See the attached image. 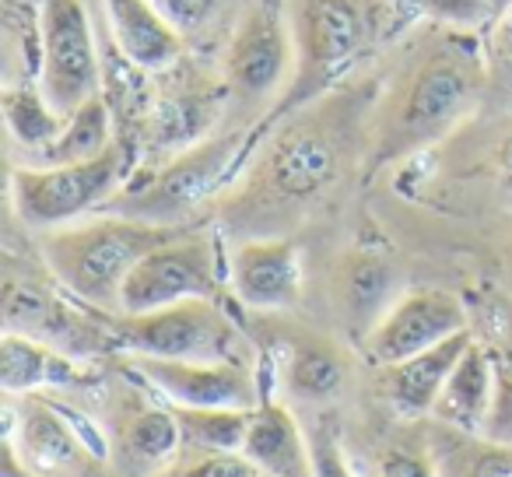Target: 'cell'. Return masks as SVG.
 Masks as SVG:
<instances>
[{
	"label": "cell",
	"instance_id": "1",
	"mask_svg": "<svg viewBox=\"0 0 512 477\" xmlns=\"http://www.w3.org/2000/svg\"><path fill=\"white\" fill-rule=\"evenodd\" d=\"M369 120L372 113L355 95L330 92L267 123L249 172L221 197V225L242 239L285 235L341 183Z\"/></svg>",
	"mask_w": 512,
	"mask_h": 477
},
{
	"label": "cell",
	"instance_id": "2",
	"mask_svg": "<svg viewBox=\"0 0 512 477\" xmlns=\"http://www.w3.org/2000/svg\"><path fill=\"white\" fill-rule=\"evenodd\" d=\"M484 88V64L470 32L449 29L425 50H414L390 92L376 102L369 120L372 169L404 162L428 144L453 134L470 113Z\"/></svg>",
	"mask_w": 512,
	"mask_h": 477
},
{
	"label": "cell",
	"instance_id": "3",
	"mask_svg": "<svg viewBox=\"0 0 512 477\" xmlns=\"http://www.w3.org/2000/svg\"><path fill=\"white\" fill-rule=\"evenodd\" d=\"M179 228L186 225H151V221L109 211L102 218H85L43 232L39 253L46 271L71 299H78L85 309L116 316L123 281L137 267V260L172 239Z\"/></svg>",
	"mask_w": 512,
	"mask_h": 477
},
{
	"label": "cell",
	"instance_id": "4",
	"mask_svg": "<svg viewBox=\"0 0 512 477\" xmlns=\"http://www.w3.org/2000/svg\"><path fill=\"white\" fill-rule=\"evenodd\" d=\"M249 151V134L242 130H218L197 141L193 148L162 158L134 183L109 200V211L141 218L151 225H186L211 197L225 193V183L242 165Z\"/></svg>",
	"mask_w": 512,
	"mask_h": 477
},
{
	"label": "cell",
	"instance_id": "5",
	"mask_svg": "<svg viewBox=\"0 0 512 477\" xmlns=\"http://www.w3.org/2000/svg\"><path fill=\"white\" fill-rule=\"evenodd\" d=\"M288 18L295 36V74L267 113L264 127L334 92L369 39L362 0H295Z\"/></svg>",
	"mask_w": 512,
	"mask_h": 477
},
{
	"label": "cell",
	"instance_id": "6",
	"mask_svg": "<svg viewBox=\"0 0 512 477\" xmlns=\"http://www.w3.org/2000/svg\"><path fill=\"white\" fill-rule=\"evenodd\" d=\"M127 176L130 162L120 141L88 162L15 165L11 169V204L25 228L53 232V228L85 221L88 214L109 207V200L123 190Z\"/></svg>",
	"mask_w": 512,
	"mask_h": 477
},
{
	"label": "cell",
	"instance_id": "7",
	"mask_svg": "<svg viewBox=\"0 0 512 477\" xmlns=\"http://www.w3.org/2000/svg\"><path fill=\"white\" fill-rule=\"evenodd\" d=\"M109 327L127 355L179 358V362H242L249 341L218 299H186L141 316H109Z\"/></svg>",
	"mask_w": 512,
	"mask_h": 477
},
{
	"label": "cell",
	"instance_id": "8",
	"mask_svg": "<svg viewBox=\"0 0 512 477\" xmlns=\"http://www.w3.org/2000/svg\"><path fill=\"white\" fill-rule=\"evenodd\" d=\"M228 285L218 239L197 228H179L172 239L137 260L120 292V316H141L186 299H218Z\"/></svg>",
	"mask_w": 512,
	"mask_h": 477
},
{
	"label": "cell",
	"instance_id": "9",
	"mask_svg": "<svg viewBox=\"0 0 512 477\" xmlns=\"http://www.w3.org/2000/svg\"><path fill=\"white\" fill-rule=\"evenodd\" d=\"M39 88L60 113L102 95V67L81 0H39Z\"/></svg>",
	"mask_w": 512,
	"mask_h": 477
},
{
	"label": "cell",
	"instance_id": "10",
	"mask_svg": "<svg viewBox=\"0 0 512 477\" xmlns=\"http://www.w3.org/2000/svg\"><path fill=\"white\" fill-rule=\"evenodd\" d=\"M295 74L292 18L278 0H256L225 53V88L242 102H278Z\"/></svg>",
	"mask_w": 512,
	"mask_h": 477
},
{
	"label": "cell",
	"instance_id": "11",
	"mask_svg": "<svg viewBox=\"0 0 512 477\" xmlns=\"http://www.w3.org/2000/svg\"><path fill=\"white\" fill-rule=\"evenodd\" d=\"M4 414V442L15 446L18 460L32 477H81L92 456L99 460L109 453L106 439H99L95 428L81 432V421L60 411V404L43 393H25L22 407L8 404Z\"/></svg>",
	"mask_w": 512,
	"mask_h": 477
},
{
	"label": "cell",
	"instance_id": "12",
	"mask_svg": "<svg viewBox=\"0 0 512 477\" xmlns=\"http://www.w3.org/2000/svg\"><path fill=\"white\" fill-rule=\"evenodd\" d=\"M470 323L474 320L460 295L446 288H411L369 330V337L362 341V355L369 358L372 369H383L463 334L470 330Z\"/></svg>",
	"mask_w": 512,
	"mask_h": 477
},
{
	"label": "cell",
	"instance_id": "13",
	"mask_svg": "<svg viewBox=\"0 0 512 477\" xmlns=\"http://www.w3.org/2000/svg\"><path fill=\"white\" fill-rule=\"evenodd\" d=\"M134 376L172 407H242L253 411L264 386L253 365L242 362H179V358L127 355Z\"/></svg>",
	"mask_w": 512,
	"mask_h": 477
},
{
	"label": "cell",
	"instance_id": "14",
	"mask_svg": "<svg viewBox=\"0 0 512 477\" xmlns=\"http://www.w3.org/2000/svg\"><path fill=\"white\" fill-rule=\"evenodd\" d=\"M228 292L256 313H281L302 299V250L288 235H246L225 257Z\"/></svg>",
	"mask_w": 512,
	"mask_h": 477
},
{
	"label": "cell",
	"instance_id": "15",
	"mask_svg": "<svg viewBox=\"0 0 512 477\" xmlns=\"http://www.w3.org/2000/svg\"><path fill=\"white\" fill-rule=\"evenodd\" d=\"M4 330L29 334L74 358H95L106 348L120 351L109 323L99 327L85 313L67 306L60 295L39 285H18V281H11L8 295H4Z\"/></svg>",
	"mask_w": 512,
	"mask_h": 477
},
{
	"label": "cell",
	"instance_id": "16",
	"mask_svg": "<svg viewBox=\"0 0 512 477\" xmlns=\"http://www.w3.org/2000/svg\"><path fill=\"white\" fill-rule=\"evenodd\" d=\"M183 453V428L176 407L130 400L113 418L109 456L123 477H155Z\"/></svg>",
	"mask_w": 512,
	"mask_h": 477
},
{
	"label": "cell",
	"instance_id": "17",
	"mask_svg": "<svg viewBox=\"0 0 512 477\" xmlns=\"http://www.w3.org/2000/svg\"><path fill=\"white\" fill-rule=\"evenodd\" d=\"M474 341V327L463 334L449 337V341L435 344L428 351L404 358V362L383 365L379 372V393H383L386 407L404 421H421L432 418V407L439 400L442 386H446L449 372L456 369L460 355Z\"/></svg>",
	"mask_w": 512,
	"mask_h": 477
},
{
	"label": "cell",
	"instance_id": "18",
	"mask_svg": "<svg viewBox=\"0 0 512 477\" xmlns=\"http://www.w3.org/2000/svg\"><path fill=\"white\" fill-rule=\"evenodd\" d=\"M88 383H95V372L85 365V358H74L29 334L4 330V337H0V386L8 397L78 390Z\"/></svg>",
	"mask_w": 512,
	"mask_h": 477
},
{
	"label": "cell",
	"instance_id": "19",
	"mask_svg": "<svg viewBox=\"0 0 512 477\" xmlns=\"http://www.w3.org/2000/svg\"><path fill=\"white\" fill-rule=\"evenodd\" d=\"M239 453L271 477H313V442L281 400L264 397L253 407Z\"/></svg>",
	"mask_w": 512,
	"mask_h": 477
},
{
	"label": "cell",
	"instance_id": "20",
	"mask_svg": "<svg viewBox=\"0 0 512 477\" xmlns=\"http://www.w3.org/2000/svg\"><path fill=\"white\" fill-rule=\"evenodd\" d=\"M102 4H106L109 32L116 39V50L137 71L162 74L179 64L183 36L158 15L151 0H102Z\"/></svg>",
	"mask_w": 512,
	"mask_h": 477
},
{
	"label": "cell",
	"instance_id": "21",
	"mask_svg": "<svg viewBox=\"0 0 512 477\" xmlns=\"http://www.w3.org/2000/svg\"><path fill=\"white\" fill-rule=\"evenodd\" d=\"M491 400H495V376H491V358L484 344L470 341V348L460 355L456 369L449 372L446 386H442L439 400L432 407V421L456 432L484 435L491 414Z\"/></svg>",
	"mask_w": 512,
	"mask_h": 477
},
{
	"label": "cell",
	"instance_id": "22",
	"mask_svg": "<svg viewBox=\"0 0 512 477\" xmlns=\"http://www.w3.org/2000/svg\"><path fill=\"white\" fill-rule=\"evenodd\" d=\"M397 271L379 253H348L337 271V309L362 341L397 302Z\"/></svg>",
	"mask_w": 512,
	"mask_h": 477
},
{
	"label": "cell",
	"instance_id": "23",
	"mask_svg": "<svg viewBox=\"0 0 512 477\" xmlns=\"http://www.w3.org/2000/svg\"><path fill=\"white\" fill-rule=\"evenodd\" d=\"M474 337L488 351L491 376H495V400H491L484 435L512 446V299H502V295L488 299L481 313V330H474Z\"/></svg>",
	"mask_w": 512,
	"mask_h": 477
},
{
	"label": "cell",
	"instance_id": "24",
	"mask_svg": "<svg viewBox=\"0 0 512 477\" xmlns=\"http://www.w3.org/2000/svg\"><path fill=\"white\" fill-rule=\"evenodd\" d=\"M435 477H512V446L495 442L488 435L456 432L435 421L428 435Z\"/></svg>",
	"mask_w": 512,
	"mask_h": 477
},
{
	"label": "cell",
	"instance_id": "25",
	"mask_svg": "<svg viewBox=\"0 0 512 477\" xmlns=\"http://www.w3.org/2000/svg\"><path fill=\"white\" fill-rule=\"evenodd\" d=\"M344 383H348L344 358L320 341L292 344L278 365V386H285L288 397L302 404H330L334 397H341Z\"/></svg>",
	"mask_w": 512,
	"mask_h": 477
},
{
	"label": "cell",
	"instance_id": "26",
	"mask_svg": "<svg viewBox=\"0 0 512 477\" xmlns=\"http://www.w3.org/2000/svg\"><path fill=\"white\" fill-rule=\"evenodd\" d=\"M0 102H4V123H8L11 141L25 148L29 162L57 141L67 123V116L53 109V102L43 95L39 81L36 85H8Z\"/></svg>",
	"mask_w": 512,
	"mask_h": 477
},
{
	"label": "cell",
	"instance_id": "27",
	"mask_svg": "<svg viewBox=\"0 0 512 477\" xmlns=\"http://www.w3.org/2000/svg\"><path fill=\"white\" fill-rule=\"evenodd\" d=\"M116 144L113 137V113H109L106 99L95 95L92 102H85L81 109L67 113V123L60 130V137L36 155L29 165H67V162H88V158L102 155Z\"/></svg>",
	"mask_w": 512,
	"mask_h": 477
},
{
	"label": "cell",
	"instance_id": "28",
	"mask_svg": "<svg viewBox=\"0 0 512 477\" xmlns=\"http://www.w3.org/2000/svg\"><path fill=\"white\" fill-rule=\"evenodd\" d=\"M249 414L242 407H176L183 449H242Z\"/></svg>",
	"mask_w": 512,
	"mask_h": 477
},
{
	"label": "cell",
	"instance_id": "29",
	"mask_svg": "<svg viewBox=\"0 0 512 477\" xmlns=\"http://www.w3.org/2000/svg\"><path fill=\"white\" fill-rule=\"evenodd\" d=\"M155 477H271L239 449H183Z\"/></svg>",
	"mask_w": 512,
	"mask_h": 477
},
{
	"label": "cell",
	"instance_id": "30",
	"mask_svg": "<svg viewBox=\"0 0 512 477\" xmlns=\"http://www.w3.org/2000/svg\"><path fill=\"white\" fill-rule=\"evenodd\" d=\"M411 4L425 18H432L435 25L456 32H477L502 18L495 0H411Z\"/></svg>",
	"mask_w": 512,
	"mask_h": 477
},
{
	"label": "cell",
	"instance_id": "31",
	"mask_svg": "<svg viewBox=\"0 0 512 477\" xmlns=\"http://www.w3.org/2000/svg\"><path fill=\"white\" fill-rule=\"evenodd\" d=\"M309 442H313V477H358L341 446V432H337L334 418L316 421Z\"/></svg>",
	"mask_w": 512,
	"mask_h": 477
},
{
	"label": "cell",
	"instance_id": "32",
	"mask_svg": "<svg viewBox=\"0 0 512 477\" xmlns=\"http://www.w3.org/2000/svg\"><path fill=\"white\" fill-rule=\"evenodd\" d=\"M372 477H435L432 456L428 446L411 449V446H386L376 456V470Z\"/></svg>",
	"mask_w": 512,
	"mask_h": 477
},
{
	"label": "cell",
	"instance_id": "33",
	"mask_svg": "<svg viewBox=\"0 0 512 477\" xmlns=\"http://www.w3.org/2000/svg\"><path fill=\"white\" fill-rule=\"evenodd\" d=\"M158 8V15L179 32V36H193L211 22L214 0H151Z\"/></svg>",
	"mask_w": 512,
	"mask_h": 477
},
{
	"label": "cell",
	"instance_id": "34",
	"mask_svg": "<svg viewBox=\"0 0 512 477\" xmlns=\"http://www.w3.org/2000/svg\"><path fill=\"white\" fill-rule=\"evenodd\" d=\"M495 169H498V176H502V183L512 186V123L495 148Z\"/></svg>",
	"mask_w": 512,
	"mask_h": 477
},
{
	"label": "cell",
	"instance_id": "35",
	"mask_svg": "<svg viewBox=\"0 0 512 477\" xmlns=\"http://www.w3.org/2000/svg\"><path fill=\"white\" fill-rule=\"evenodd\" d=\"M495 8H498V15L505 18V11H512V0H495Z\"/></svg>",
	"mask_w": 512,
	"mask_h": 477
},
{
	"label": "cell",
	"instance_id": "36",
	"mask_svg": "<svg viewBox=\"0 0 512 477\" xmlns=\"http://www.w3.org/2000/svg\"><path fill=\"white\" fill-rule=\"evenodd\" d=\"M509 264H512V250H509Z\"/></svg>",
	"mask_w": 512,
	"mask_h": 477
}]
</instances>
